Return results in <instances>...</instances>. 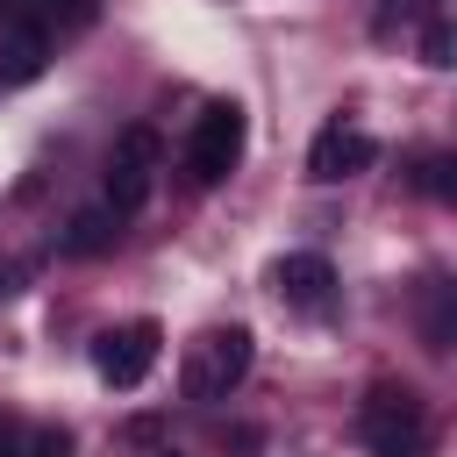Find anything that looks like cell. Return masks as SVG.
Listing matches in <instances>:
<instances>
[{"label": "cell", "mask_w": 457, "mask_h": 457, "mask_svg": "<svg viewBox=\"0 0 457 457\" xmlns=\"http://www.w3.org/2000/svg\"><path fill=\"white\" fill-rule=\"evenodd\" d=\"M57 243H64V257H107V250L121 243V214H114L107 200H100V207H79Z\"/></svg>", "instance_id": "obj_9"}, {"label": "cell", "mask_w": 457, "mask_h": 457, "mask_svg": "<svg viewBox=\"0 0 457 457\" xmlns=\"http://www.w3.org/2000/svg\"><path fill=\"white\" fill-rule=\"evenodd\" d=\"M243 143H250V114L236 100H207L186 129V179L193 186H221L236 164H243Z\"/></svg>", "instance_id": "obj_1"}, {"label": "cell", "mask_w": 457, "mask_h": 457, "mask_svg": "<svg viewBox=\"0 0 457 457\" xmlns=\"http://www.w3.org/2000/svg\"><path fill=\"white\" fill-rule=\"evenodd\" d=\"M428 14H443V0H378V14H371V36H378V43H393V36L421 29Z\"/></svg>", "instance_id": "obj_10"}, {"label": "cell", "mask_w": 457, "mask_h": 457, "mask_svg": "<svg viewBox=\"0 0 457 457\" xmlns=\"http://www.w3.org/2000/svg\"><path fill=\"white\" fill-rule=\"evenodd\" d=\"M121 436H129V443H136V450H150V443H157V436H164V421H157V414H136V421H129V428H121Z\"/></svg>", "instance_id": "obj_15"}, {"label": "cell", "mask_w": 457, "mask_h": 457, "mask_svg": "<svg viewBox=\"0 0 457 457\" xmlns=\"http://www.w3.org/2000/svg\"><path fill=\"white\" fill-rule=\"evenodd\" d=\"M14 278H21V271H14V264H7V257H0V300H7V293H14Z\"/></svg>", "instance_id": "obj_17"}, {"label": "cell", "mask_w": 457, "mask_h": 457, "mask_svg": "<svg viewBox=\"0 0 457 457\" xmlns=\"http://www.w3.org/2000/svg\"><path fill=\"white\" fill-rule=\"evenodd\" d=\"M21 14L50 36V29H86L93 21V0H21Z\"/></svg>", "instance_id": "obj_11"}, {"label": "cell", "mask_w": 457, "mask_h": 457, "mask_svg": "<svg viewBox=\"0 0 457 457\" xmlns=\"http://www.w3.org/2000/svg\"><path fill=\"white\" fill-rule=\"evenodd\" d=\"M421 193H436V200H450V157H421Z\"/></svg>", "instance_id": "obj_14"}, {"label": "cell", "mask_w": 457, "mask_h": 457, "mask_svg": "<svg viewBox=\"0 0 457 457\" xmlns=\"http://www.w3.org/2000/svg\"><path fill=\"white\" fill-rule=\"evenodd\" d=\"M421 64H428V71H450V64H457V36H450V14H428V21H421Z\"/></svg>", "instance_id": "obj_12"}, {"label": "cell", "mask_w": 457, "mask_h": 457, "mask_svg": "<svg viewBox=\"0 0 457 457\" xmlns=\"http://www.w3.org/2000/svg\"><path fill=\"white\" fill-rule=\"evenodd\" d=\"M157 343H164V328H157L150 314H136V321H121V328H100V336H93V371H100L114 393H136V386L157 371Z\"/></svg>", "instance_id": "obj_5"}, {"label": "cell", "mask_w": 457, "mask_h": 457, "mask_svg": "<svg viewBox=\"0 0 457 457\" xmlns=\"http://www.w3.org/2000/svg\"><path fill=\"white\" fill-rule=\"evenodd\" d=\"M378 164V143L357 129V121H328L314 143H307V179L314 186H343V179H357V171H371Z\"/></svg>", "instance_id": "obj_6"}, {"label": "cell", "mask_w": 457, "mask_h": 457, "mask_svg": "<svg viewBox=\"0 0 457 457\" xmlns=\"http://www.w3.org/2000/svg\"><path fill=\"white\" fill-rule=\"evenodd\" d=\"M250 357H257V336H250L243 321H228V328H207V336H193V350H186V371H179L186 400H228V393L243 386Z\"/></svg>", "instance_id": "obj_2"}, {"label": "cell", "mask_w": 457, "mask_h": 457, "mask_svg": "<svg viewBox=\"0 0 457 457\" xmlns=\"http://www.w3.org/2000/svg\"><path fill=\"white\" fill-rule=\"evenodd\" d=\"M71 450H79V443H71V428H64V421H50V428H36V436H29V457H71Z\"/></svg>", "instance_id": "obj_13"}, {"label": "cell", "mask_w": 457, "mask_h": 457, "mask_svg": "<svg viewBox=\"0 0 457 457\" xmlns=\"http://www.w3.org/2000/svg\"><path fill=\"white\" fill-rule=\"evenodd\" d=\"M357 436L371 443V457H414L428 443V414L407 386H371L357 407Z\"/></svg>", "instance_id": "obj_4"}, {"label": "cell", "mask_w": 457, "mask_h": 457, "mask_svg": "<svg viewBox=\"0 0 457 457\" xmlns=\"http://www.w3.org/2000/svg\"><path fill=\"white\" fill-rule=\"evenodd\" d=\"M43 64H50V36L29 14L7 21L0 29V86H29V79H43Z\"/></svg>", "instance_id": "obj_8"}, {"label": "cell", "mask_w": 457, "mask_h": 457, "mask_svg": "<svg viewBox=\"0 0 457 457\" xmlns=\"http://www.w3.org/2000/svg\"><path fill=\"white\" fill-rule=\"evenodd\" d=\"M271 293L286 300V307H328V293H336V264L321 257V250H286L278 264H271Z\"/></svg>", "instance_id": "obj_7"}, {"label": "cell", "mask_w": 457, "mask_h": 457, "mask_svg": "<svg viewBox=\"0 0 457 457\" xmlns=\"http://www.w3.org/2000/svg\"><path fill=\"white\" fill-rule=\"evenodd\" d=\"M157 164H164L157 129H150V121H129V129L114 136V157H107V207H114L121 221L150 207V193H157Z\"/></svg>", "instance_id": "obj_3"}, {"label": "cell", "mask_w": 457, "mask_h": 457, "mask_svg": "<svg viewBox=\"0 0 457 457\" xmlns=\"http://www.w3.org/2000/svg\"><path fill=\"white\" fill-rule=\"evenodd\" d=\"M0 457H29V436H21L14 414H0Z\"/></svg>", "instance_id": "obj_16"}, {"label": "cell", "mask_w": 457, "mask_h": 457, "mask_svg": "<svg viewBox=\"0 0 457 457\" xmlns=\"http://www.w3.org/2000/svg\"><path fill=\"white\" fill-rule=\"evenodd\" d=\"M157 457H179V450H157Z\"/></svg>", "instance_id": "obj_18"}]
</instances>
